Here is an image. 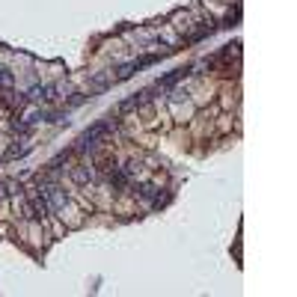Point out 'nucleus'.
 Segmentation results:
<instances>
[{
  "instance_id": "1",
  "label": "nucleus",
  "mask_w": 297,
  "mask_h": 297,
  "mask_svg": "<svg viewBox=\"0 0 297 297\" xmlns=\"http://www.w3.org/2000/svg\"><path fill=\"white\" fill-rule=\"evenodd\" d=\"M181 77H184V69H175V71H170V74H167V77H164V80L157 84V89H170V87L175 84V80H181Z\"/></svg>"
},
{
  "instance_id": "2",
  "label": "nucleus",
  "mask_w": 297,
  "mask_h": 297,
  "mask_svg": "<svg viewBox=\"0 0 297 297\" xmlns=\"http://www.w3.org/2000/svg\"><path fill=\"white\" fill-rule=\"evenodd\" d=\"M6 196V181H0V199Z\"/></svg>"
}]
</instances>
